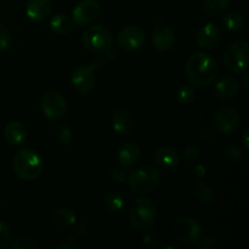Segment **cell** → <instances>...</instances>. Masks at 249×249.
Wrapping results in <instances>:
<instances>
[{"mask_svg": "<svg viewBox=\"0 0 249 249\" xmlns=\"http://www.w3.org/2000/svg\"><path fill=\"white\" fill-rule=\"evenodd\" d=\"M40 107L44 116L48 117L49 119H53V121L62 118L67 111L66 100L57 91H50L44 95L40 102Z\"/></svg>", "mask_w": 249, "mask_h": 249, "instance_id": "obj_8", "label": "cell"}, {"mask_svg": "<svg viewBox=\"0 0 249 249\" xmlns=\"http://www.w3.org/2000/svg\"><path fill=\"white\" fill-rule=\"evenodd\" d=\"M185 73L191 84L196 87H208L218 78L219 67L213 56L206 53H195L187 58Z\"/></svg>", "mask_w": 249, "mask_h": 249, "instance_id": "obj_1", "label": "cell"}, {"mask_svg": "<svg viewBox=\"0 0 249 249\" xmlns=\"http://www.w3.org/2000/svg\"><path fill=\"white\" fill-rule=\"evenodd\" d=\"M194 195L202 203H211L214 198L213 191H212L211 187H208L204 184H201V182H198V184L194 186Z\"/></svg>", "mask_w": 249, "mask_h": 249, "instance_id": "obj_27", "label": "cell"}, {"mask_svg": "<svg viewBox=\"0 0 249 249\" xmlns=\"http://www.w3.org/2000/svg\"><path fill=\"white\" fill-rule=\"evenodd\" d=\"M145 43V32L138 26H126L117 36V44L125 51L140 49Z\"/></svg>", "mask_w": 249, "mask_h": 249, "instance_id": "obj_9", "label": "cell"}, {"mask_svg": "<svg viewBox=\"0 0 249 249\" xmlns=\"http://www.w3.org/2000/svg\"><path fill=\"white\" fill-rule=\"evenodd\" d=\"M112 126H113L116 133L128 134L134 126L133 116L128 111H124V109L116 112L113 118H112Z\"/></svg>", "mask_w": 249, "mask_h": 249, "instance_id": "obj_22", "label": "cell"}, {"mask_svg": "<svg viewBox=\"0 0 249 249\" xmlns=\"http://www.w3.org/2000/svg\"><path fill=\"white\" fill-rule=\"evenodd\" d=\"M53 4L50 0H28L26 5V14L32 21L41 22L50 16Z\"/></svg>", "mask_w": 249, "mask_h": 249, "instance_id": "obj_17", "label": "cell"}, {"mask_svg": "<svg viewBox=\"0 0 249 249\" xmlns=\"http://www.w3.org/2000/svg\"><path fill=\"white\" fill-rule=\"evenodd\" d=\"M156 218L157 208L152 199L148 197H140L133 202L129 212V220L136 230H150L155 225Z\"/></svg>", "mask_w": 249, "mask_h": 249, "instance_id": "obj_4", "label": "cell"}, {"mask_svg": "<svg viewBox=\"0 0 249 249\" xmlns=\"http://www.w3.org/2000/svg\"><path fill=\"white\" fill-rule=\"evenodd\" d=\"M220 39V29L215 23H212V22L204 24L202 28H199L198 33H197V44H198L199 48L207 49V50L215 48Z\"/></svg>", "mask_w": 249, "mask_h": 249, "instance_id": "obj_13", "label": "cell"}, {"mask_svg": "<svg viewBox=\"0 0 249 249\" xmlns=\"http://www.w3.org/2000/svg\"><path fill=\"white\" fill-rule=\"evenodd\" d=\"M175 43L174 31L168 26H158L152 33V44L156 50L168 51Z\"/></svg>", "mask_w": 249, "mask_h": 249, "instance_id": "obj_16", "label": "cell"}, {"mask_svg": "<svg viewBox=\"0 0 249 249\" xmlns=\"http://www.w3.org/2000/svg\"><path fill=\"white\" fill-rule=\"evenodd\" d=\"M55 138L61 145H67L73 138L72 130L67 125H58L55 130Z\"/></svg>", "mask_w": 249, "mask_h": 249, "instance_id": "obj_29", "label": "cell"}, {"mask_svg": "<svg viewBox=\"0 0 249 249\" xmlns=\"http://www.w3.org/2000/svg\"><path fill=\"white\" fill-rule=\"evenodd\" d=\"M230 2L231 0H204L203 9L209 16H219L230 6Z\"/></svg>", "mask_w": 249, "mask_h": 249, "instance_id": "obj_24", "label": "cell"}, {"mask_svg": "<svg viewBox=\"0 0 249 249\" xmlns=\"http://www.w3.org/2000/svg\"><path fill=\"white\" fill-rule=\"evenodd\" d=\"M224 65L230 72L242 74L248 66V43L245 40L236 41L226 49L224 53Z\"/></svg>", "mask_w": 249, "mask_h": 249, "instance_id": "obj_5", "label": "cell"}, {"mask_svg": "<svg viewBox=\"0 0 249 249\" xmlns=\"http://www.w3.org/2000/svg\"><path fill=\"white\" fill-rule=\"evenodd\" d=\"M240 90V84L233 77H225L218 82L215 87V95L220 100H231L236 97Z\"/></svg>", "mask_w": 249, "mask_h": 249, "instance_id": "obj_20", "label": "cell"}, {"mask_svg": "<svg viewBox=\"0 0 249 249\" xmlns=\"http://www.w3.org/2000/svg\"><path fill=\"white\" fill-rule=\"evenodd\" d=\"M248 134H249V128H246L245 131H243V145H245L246 150H249V139H248Z\"/></svg>", "mask_w": 249, "mask_h": 249, "instance_id": "obj_37", "label": "cell"}, {"mask_svg": "<svg viewBox=\"0 0 249 249\" xmlns=\"http://www.w3.org/2000/svg\"><path fill=\"white\" fill-rule=\"evenodd\" d=\"M128 202L126 195L119 191H111L104 197V206L109 213H119L123 211Z\"/></svg>", "mask_w": 249, "mask_h": 249, "instance_id": "obj_21", "label": "cell"}, {"mask_svg": "<svg viewBox=\"0 0 249 249\" xmlns=\"http://www.w3.org/2000/svg\"><path fill=\"white\" fill-rule=\"evenodd\" d=\"M11 249H38L39 245L34 238L32 237H18L10 245Z\"/></svg>", "mask_w": 249, "mask_h": 249, "instance_id": "obj_28", "label": "cell"}, {"mask_svg": "<svg viewBox=\"0 0 249 249\" xmlns=\"http://www.w3.org/2000/svg\"><path fill=\"white\" fill-rule=\"evenodd\" d=\"M109 177H111L112 180L118 182V184H124V182H126V178H128L123 168L118 167H113L109 170Z\"/></svg>", "mask_w": 249, "mask_h": 249, "instance_id": "obj_34", "label": "cell"}, {"mask_svg": "<svg viewBox=\"0 0 249 249\" xmlns=\"http://www.w3.org/2000/svg\"><path fill=\"white\" fill-rule=\"evenodd\" d=\"M160 181H162L160 172L152 165H143V167L134 170L126 178L129 189L131 190L133 194L136 195H143L153 191L160 186Z\"/></svg>", "mask_w": 249, "mask_h": 249, "instance_id": "obj_3", "label": "cell"}, {"mask_svg": "<svg viewBox=\"0 0 249 249\" xmlns=\"http://www.w3.org/2000/svg\"><path fill=\"white\" fill-rule=\"evenodd\" d=\"M77 216L70 208H60L56 209L50 216V223L57 230H66L74 225Z\"/></svg>", "mask_w": 249, "mask_h": 249, "instance_id": "obj_19", "label": "cell"}, {"mask_svg": "<svg viewBox=\"0 0 249 249\" xmlns=\"http://www.w3.org/2000/svg\"><path fill=\"white\" fill-rule=\"evenodd\" d=\"M73 27H74V22L66 15H55L50 21L51 31L55 32L56 34H60V36L71 33Z\"/></svg>", "mask_w": 249, "mask_h": 249, "instance_id": "obj_23", "label": "cell"}, {"mask_svg": "<svg viewBox=\"0 0 249 249\" xmlns=\"http://www.w3.org/2000/svg\"><path fill=\"white\" fill-rule=\"evenodd\" d=\"M199 157V148L195 145H190L182 151V158L187 162H195Z\"/></svg>", "mask_w": 249, "mask_h": 249, "instance_id": "obj_33", "label": "cell"}, {"mask_svg": "<svg viewBox=\"0 0 249 249\" xmlns=\"http://www.w3.org/2000/svg\"><path fill=\"white\" fill-rule=\"evenodd\" d=\"M73 87L80 94H89L95 87V75L92 66H79L72 72L71 77Z\"/></svg>", "mask_w": 249, "mask_h": 249, "instance_id": "obj_12", "label": "cell"}, {"mask_svg": "<svg viewBox=\"0 0 249 249\" xmlns=\"http://www.w3.org/2000/svg\"><path fill=\"white\" fill-rule=\"evenodd\" d=\"M11 44V36L10 32L4 24L0 23V51H5L9 49Z\"/></svg>", "mask_w": 249, "mask_h": 249, "instance_id": "obj_32", "label": "cell"}, {"mask_svg": "<svg viewBox=\"0 0 249 249\" xmlns=\"http://www.w3.org/2000/svg\"><path fill=\"white\" fill-rule=\"evenodd\" d=\"M11 240V231L9 225L4 221H0V249H4L9 246Z\"/></svg>", "mask_w": 249, "mask_h": 249, "instance_id": "obj_31", "label": "cell"}, {"mask_svg": "<svg viewBox=\"0 0 249 249\" xmlns=\"http://www.w3.org/2000/svg\"><path fill=\"white\" fill-rule=\"evenodd\" d=\"M0 208H1V204H0Z\"/></svg>", "mask_w": 249, "mask_h": 249, "instance_id": "obj_38", "label": "cell"}, {"mask_svg": "<svg viewBox=\"0 0 249 249\" xmlns=\"http://www.w3.org/2000/svg\"><path fill=\"white\" fill-rule=\"evenodd\" d=\"M224 156L226 157V160H231V162H238L242 158V151L237 147L233 143L230 145H226L224 148Z\"/></svg>", "mask_w": 249, "mask_h": 249, "instance_id": "obj_30", "label": "cell"}, {"mask_svg": "<svg viewBox=\"0 0 249 249\" xmlns=\"http://www.w3.org/2000/svg\"><path fill=\"white\" fill-rule=\"evenodd\" d=\"M12 168L21 179L32 181L40 177L43 172V160L40 156L32 148H23L14 156Z\"/></svg>", "mask_w": 249, "mask_h": 249, "instance_id": "obj_2", "label": "cell"}, {"mask_svg": "<svg viewBox=\"0 0 249 249\" xmlns=\"http://www.w3.org/2000/svg\"><path fill=\"white\" fill-rule=\"evenodd\" d=\"M240 114L236 109L223 108L212 118V125L218 133L231 134L240 125Z\"/></svg>", "mask_w": 249, "mask_h": 249, "instance_id": "obj_10", "label": "cell"}, {"mask_svg": "<svg viewBox=\"0 0 249 249\" xmlns=\"http://www.w3.org/2000/svg\"><path fill=\"white\" fill-rule=\"evenodd\" d=\"M141 160L140 146L134 141L123 143L118 151V162L122 168H131Z\"/></svg>", "mask_w": 249, "mask_h": 249, "instance_id": "obj_14", "label": "cell"}, {"mask_svg": "<svg viewBox=\"0 0 249 249\" xmlns=\"http://www.w3.org/2000/svg\"><path fill=\"white\" fill-rule=\"evenodd\" d=\"M4 136L10 145H21L27 138V129L26 126H24V124L21 123V122H10V123L5 126Z\"/></svg>", "mask_w": 249, "mask_h": 249, "instance_id": "obj_18", "label": "cell"}, {"mask_svg": "<svg viewBox=\"0 0 249 249\" xmlns=\"http://www.w3.org/2000/svg\"><path fill=\"white\" fill-rule=\"evenodd\" d=\"M172 235L175 240L182 243H191L199 240L202 235V228L194 218L181 216L175 219L172 225Z\"/></svg>", "mask_w": 249, "mask_h": 249, "instance_id": "obj_7", "label": "cell"}, {"mask_svg": "<svg viewBox=\"0 0 249 249\" xmlns=\"http://www.w3.org/2000/svg\"><path fill=\"white\" fill-rule=\"evenodd\" d=\"M100 5L95 0H83L78 2L72 11V19L77 26H85L91 23L99 17Z\"/></svg>", "mask_w": 249, "mask_h": 249, "instance_id": "obj_11", "label": "cell"}, {"mask_svg": "<svg viewBox=\"0 0 249 249\" xmlns=\"http://www.w3.org/2000/svg\"><path fill=\"white\" fill-rule=\"evenodd\" d=\"M243 17L242 15L238 14V12L232 11L230 14L226 15L223 19V24L228 31L230 32H237L240 31L243 27Z\"/></svg>", "mask_w": 249, "mask_h": 249, "instance_id": "obj_26", "label": "cell"}, {"mask_svg": "<svg viewBox=\"0 0 249 249\" xmlns=\"http://www.w3.org/2000/svg\"><path fill=\"white\" fill-rule=\"evenodd\" d=\"M180 156L174 148L160 147L153 152V162L164 169H175L180 164Z\"/></svg>", "mask_w": 249, "mask_h": 249, "instance_id": "obj_15", "label": "cell"}, {"mask_svg": "<svg viewBox=\"0 0 249 249\" xmlns=\"http://www.w3.org/2000/svg\"><path fill=\"white\" fill-rule=\"evenodd\" d=\"M194 175L196 177V179L202 180L204 177H206V168H204L202 164L196 165L194 169Z\"/></svg>", "mask_w": 249, "mask_h": 249, "instance_id": "obj_36", "label": "cell"}, {"mask_svg": "<svg viewBox=\"0 0 249 249\" xmlns=\"http://www.w3.org/2000/svg\"><path fill=\"white\" fill-rule=\"evenodd\" d=\"M113 36L104 26H91L83 34V44L91 53H102L111 48Z\"/></svg>", "mask_w": 249, "mask_h": 249, "instance_id": "obj_6", "label": "cell"}, {"mask_svg": "<svg viewBox=\"0 0 249 249\" xmlns=\"http://www.w3.org/2000/svg\"><path fill=\"white\" fill-rule=\"evenodd\" d=\"M218 245V238L214 237V235H208L202 240V242L199 243V248H206V249H212L216 247Z\"/></svg>", "mask_w": 249, "mask_h": 249, "instance_id": "obj_35", "label": "cell"}, {"mask_svg": "<svg viewBox=\"0 0 249 249\" xmlns=\"http://www.w3.org/2000/svg\"><path fill=\"white\" fill-rule=\"evenodd\" d=\"M196 97V91L191 85H182L177 91V101L181 106H189L194 102Z\"/></svg>", "mask_w": 249, "mask_h": 249, "instance_id": "obj_25", "label": "cell"}]
</instances>
